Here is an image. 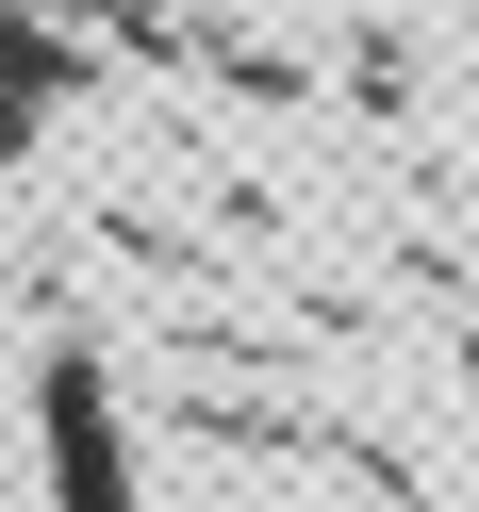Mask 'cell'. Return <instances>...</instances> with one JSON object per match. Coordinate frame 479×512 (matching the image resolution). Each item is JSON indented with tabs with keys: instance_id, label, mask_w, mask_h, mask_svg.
I'll use <instances>...</instances> for the list:
<instances>
[{
	"instance_id": "6da1fadb",
	"label": "cell",
	"mask_w": 479,
	"mask_h": 512,
	"mask_svg": "<svg viewBox=\"0 0 479 512\" xmlns=\"http://www.w3.org/2000/svg\"><path fill=\"white\" fill-rule=\"evenodd\" d=\"M50 479H67V512H133L116 496V397H100V364H50Z\"/></svg>"
}]
</instances>
